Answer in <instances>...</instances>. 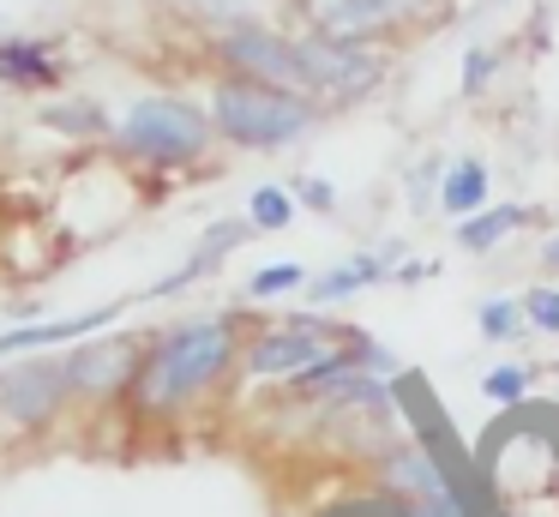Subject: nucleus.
<instances>
[{
    "label": "nucleus",
    "instance_id": "obj_23",
    "mask_svg": "<svg viewBox=\"0 0 559 517\" xmlns=\"http://www.w3.org/2000/svg\"><path fill=\"white\" fill-rule=\"evenodd\" d=\"M493 79V55H481V48H469L463 55V96H481V84Z\"/></svg>",
    "mask_w": 559,
    "mask_h": 517
},
{
    "label": "nucleus",
    "instance_id": "obj_5",
    "mask_svg": "<svg viewBox=\"0 0 559 517\" xmlns=\"http://www.w3.org/2000/svg\"><path fill=\"white\" fill-rule=\"evenodd\" d=\"M139 355H145V337L139 331H115V337H97V343L67 349L61 367H67V403H73V415H115L139 373Z\"/></svg>",
    "mask_w": 559,
    "mask_h": 517
},
{
    "label": "nucleus",
    "instance_id": "obj_24",
    "mask_svg": "<svg viewBox=\"0 0 559 517\" xmlns=\"http://www.w3.org/2000/svg\"><path fill=\"white\" fill-rule=\"evenodd\" d=\"M295 192H301V204H307V211H331V204H337V192H331L325 180H313V175H307V180H295Z\"/></svg>",
    "mask_w": 559,
    "mask_h": 517
},
{
    "label": "nucleus",
    "instance_id": "obj_16",
    "mask_svg": "<svg viewBox=\"0 0 559 517\" xmlns=\"http://www.w3.org/2000/svg\"><path fill=\"white\" fill-rule=\"evenodd\" d=\"M530 391H535V367H523V361H506V367L481 373V397H487V403H499V409L523 403Z\"/></svg>",
    "mask_w": 559,
    "mask_h": 517
},
{
    "label": "nucleus",
    "instance_id": "obj_6",
    "mask_svg": "<svg viewBox=\"0 0 559 517\" xmlns=\"http://www.w3.org/2000/svg\"><path fill=\"white\" fill-rule=\"evenodd\" d=\"M361 331L349 325H325V319H283V325H259L241 349V379L259 385H283L295 373H307L313 361L337 355L343 343H355Z\"/></svg>",
    "mask_w": 559,
    "mask_h": 517
},
{
    "label": "nucleus",
    "instance_id": "obj_11",
    "mask_svg": "<svg viewBox=\"0 0 559 517\" xmlns=\"http://www.w3.org/2000/svg\"><path fill=\"white\" fill-rule=\"evenodd\" d=\"M241 240H253V223H241V216H229V223H211V228H205V240H199V247L187 252V265H181L175 277H163V283L151 289V295H175V289H187V283H199V277H211L235 247H241Z\"/></svg>",
    "mask_w": 559,
    "mask_h": 517
},
{
    "label": "nucleus",
    "instance_id": "obj_14",
    "mask_svg": "<svg viewBox=\"0 0 559 517\" xmlns=\"http://www.w3.org/2000/svg\"><path fill=\"white\" fill-rule=\"evenodd\" d=\"M439 204H445L451 216L487 211V163L481 156H463V163L445 168V180H439Z\"/></svg>",
    "mask_w": 559,
    "mask_h": 517
},
{
    "label": "nucleus",
    "instance_id": "obj_3",
    "mask_svg": "<svg viewBox=\"0 0 559 517\" xmlns=\"http://www.w3.org/2000/svg\"><path fill=\"white\" fill-rule=\"evenodd\" d=\"M67 421H73V403H67L61 355L0 367V439L7 445H43V439H55Z\"/></svg>",
    "mask_w": 559,
    "mask_h": 517
},
{
    "label": "nucleus",
    "instance_id": "obj_25",
    "mask_svg": "<svg viewBox=\"0 0 559 517\" xmlns=\"http://www.w3.org/2000/svg\"><path fill=\"white\" fill-rule=\"evenodd\" d=\"M542 265H554V271H559V235H554V240H547V247H542Z\"/></svg>",
    "mask_w": 559,
    "mask_h": 517
},
{
    "label": "nucleus",
    "instance_id": "obj_17",
    "mask_svg": "<svg viewBox=\"0 0 559 517\" xmlns=\"http://www.w3.org/2000/svg\"><path fill=\"white\" fill-rule=\"evenodd\" d=\"M475 325H481L487 343H518V337L530 331V325H523V307H518V301H506V295L481 301V307H475Z\"/></svg>",
    "mask_w": 559,
    "mask_h": 517
},
{
    "label": "nucleus",
    "instance_id": "obj_8",
    "mask_svg": "<svg viewBox=\"0 0 559 517\" xmlns=\"http://www.w3.org/2000/svg\"><path fill=\"white\" fill-rule=\"evenodd\" d=\"M295 60H301V84L307 91H337V96H355L379 79V60L361 55L355 43H337V36H307L295 43Z\"/></svg>",
    "mask_w": 559,
    "mask_h": 517
},
{
    "label": "nucleus",
    "instance_id": "obj_9",
    "mask_svg": "<svg viewBox=\"0 0 559 517\" xmlns=\"http://www.w3.org/2000/svg\"><path fill=\"white\" fill-rule=\"evenodd\" d=\"M223 55H229L235 67H241V79L271 84V91H295V96H307V84H301V60H295V43H283V36L241 24V31L223 36Z\"/></svg>",
    "mask_w": 559,
    "mask_h": 517
},
{
    "label": "nucleus",
    "instance_id": "obj_13",
    "mask_svg": "<svg viewBox=\"0 0 559 517\" xmlns=\"http://www.w3.org/2000/svg\"><path fill=\"white\" fill-rule=\"evenodd\" d=\"M0 84H13V91H55L61 84V67H55L49 43H0Z\"/></svg>",
    "mask_w": 559,
    "mask_h": 517
},
{
    "label": "nucleus",
    "instance_id": "obj_12",
    "mask_svg": "<svg viewBox=\"0 0 559 517\" xmlns=\"http://www.w3.org/2000/svg\"><path fill=\"white\" fill-rule=\"evenodd\" d=\"M385 277H391V252H361V259L331 265L325 277H307V301L331 307V301H349V295H361V289L385 283Z\"/></svg>",
    "mask_w": 559,
    "mask_h": 517
},
{
    "label": "nucleus",
    "instance_id": "obj_10",
    "mask_svg": "<svg viewBox=\"0 0 559 517\" xmlns=\"http://www.w3.org/2000/svg\"><path fill=\"white\" fill-rule=\"evenodd\" d=\"M115 301L97 313H73V319H43V325H19V331H0V355H37V349H61V343H85L91 331L115 325Z\"/></svg>",
    "mask_w": 559,
    "mask_h": 517
},
{
    "label": "nucleus",
    "instance_id": "obj_7",
    "mask_svg": "<svg viewBox=\"0 0 559 517\" xmlns=\"http://www.w3.org/2000/svg\"><path fill=\"white\" fill-rule=\"evenodd\" d=\"M361 487L379 493V500H397V505H439V500H457L445 463L427 451L415 433H397L385 439L373 457L361 463Z\"/></svg>",
    "mask_w": 559,
    "mask_h": 517
},
{
    "label": "nucleus",
    "instance_id": "obj_18",
    "mask_svg": "<svg viewBox=\"0 0 559 517\" xmlns=\"http://www.w3.org/2000/svg\"><path fill=\"white\" fill-rule=\"evenodd\" d=\"M247 223L265 228V235L271 228H289L295 223V192L289 187H259L253 199H247Z\"/></svg>",
    "mask_w": 559,
    "mask_h": 517
},
{
    "label": "nucleus",
    "instance_id": "obj_20",
    "mask_svg": "<svg viewBox=\"0 0 559 517\" xmlns=\"http://www.w3.org/2000/svg\"><path fill=\"white\" fill-rule=\"evenodd\" d=\"M295 289H307V265H265V271L247 277V295L253 301H271V295H295Z\"/></svg>",
    "mask_w": 559,
    "mask_h": 517
},
{
    "label": "nucleus",
    "instance_id": "obj_22",
    "mask_svg": "<svg viewBox=\"0 0 559 517\" xmlns=\"http://www.w3.org/2000/svg\"><path fill=\"white\" fill-rule=\"evenodd\" d=\"M518 307H523V325H530V331H542V337H559V289L535 283L530 295L518 301Z\"/></svg>",
    "mask_w": 559,
    "mask_h": 517
},
{
    "label": "nucleus",
    "instance_id": "obj_2",
    "mask_svg": "<svg viewBox=\"0 0 559 517\" xmlns=\"http://www.w3.org/2000/svg\"><path fill=\"white\" fill-rule=\"evenodd\" d=\"M319 108L295 91H271L253 79H223L211 91V132H223L241 151H277V144L301 139L313 127Z\"/></svg>",
    "mask_w": 559,
    "mask_h": 517
},
{
    "label": "nucleus",
    "instance_id": "obj_4",
    "mask_svg": "<svg viewBox=\"0 0 559 517\" xmlns=\"http://www.w3.org/2000/svg\"><path fill=\"white\" fill-rule=\"evenodd\" d=\"M127 156L139 163H157V168H181V163H199L211 144V115L193 103H175V96H145L121 115L115 127Z\"/></svg>",
    "mask_w": 559,
    "mask_h": 517
},
{
    "label": "nucleus",
    "instance_id": "obj_1",
    "mask_svg": "<svg viewBox=\"0 0 559 517\" xmlns=\"http://www.w3.org/2000/svg\"><path fill=\"white\" fill-rule=\"evenodd\" d=\"M253 325L235 313H205V319H181L145 337L139 373L121 397V445L133 457L163 451V445H187L193 421L211 415V403L229 397L241 379V349Z\"/></svg>",
    "mask_w": 559,
    "mask_h": 517
},
{
    "label": "nucleus",
    "instance_id": "obj_21",
    "mask_svg": "<svg viewBox=\"0 0 559 517\" xmlns=\"http://www.w3.org/2000/svg\"><path fill=\"white\" fill-rule=\"evenodd\" d=\"M319 517H409V505H397V500H379V493H343V500H331Z\"/></svg>",
    "mask_w": 559,
    "mask_h": 517
},
{
    "label": "nucleus",
    "instance_id": "obj_15",
    "mask_svg": "<svg viewBox=\"0 0 559 517\" xmlns=\"http://www.w3.org/2000/svg\"><path fill=\"white\" fill-rule=\"evenodd\" d=\"M523 204H493V211H475V216H463L457 223V247L463 252H487V247H499V240L511 235V228H523Z\"/></svg>",
    "mask_w": 559,
    "mask_h": 517
},
{
    "label": "nucleus",
    "instance_id": "obj_19",
    "mask_svg": "<svg viewBox=\"0 0 559 517\" xmlns=\"http://www.w3.org/2000/svg\"><path fill=\"white\" fill-rule=\"evenodd\" d=\"M43 127L73 132V139H97V132H103V108H91V103H49V108H43Z\"/></svg>",
    "mask_w": 559,
    "mask_h": 517
}]
</instances>
